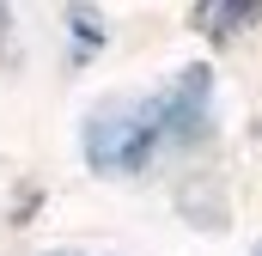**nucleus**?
<instances>
[{"instance_id":"nucleus-3","label":"nucleus","mask_w":262,"mask_h":256,"mask_svg":"<svg viewBox=\"0 0 262 256\" xmlns=\"http://www.w3.org/2000/svg\"><path fill=\"white\" fill-rule=\"evenodd\" d=\"M67 256H73V250H67Z\"/></svg>"},{"instance_id":"nucleus-2","label":"nucleus","mask_w":262,"mask_h":256,"mask_svg":"<svg viewBox=\"0 0 262 256\" xmlns=\"http://www.w3.org/2000/svg\"><path fill=\"white\" fill-rule=\"evenodd\" d=\"M256 256H262V244H256Z\"/></svg>"},{"instance_id":"nucleus-1","label":"nucleus","mask_w":262,"mask_h":256,"mask_svg":"<svg viewBox=\"0 0 262 256\" xmlns=\"http://www.w3.org/2000/svg\"><path fill=\"white\" fill-rule=\"evenodd\" d=\"M207 116V67H189L177 86L146 98H110L85 116V159L98 171H140L165 140L189 134Z\"/></svg>"}]
</instances>
